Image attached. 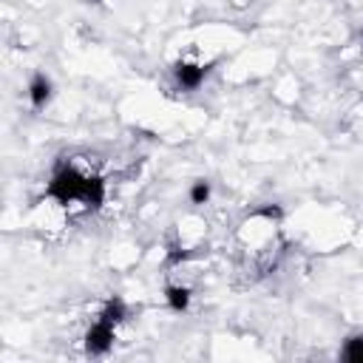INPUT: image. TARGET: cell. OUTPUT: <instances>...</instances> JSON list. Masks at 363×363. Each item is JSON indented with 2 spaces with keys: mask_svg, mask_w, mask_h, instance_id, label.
Returning <instances> with one entry per match:
<instances>
[{
  "mask_svg": "<svg viewBox=\"0 0 363 363\" xmlns=\"http://www.w3.org/2000/svg\"><path fill=\"white\" fill-rule=\"evenodd\" d=\"M82 184H85V173H79V170L71 167V164H62V167L51 176L48 187H45V196L54 199L60 207H65V204H71V201H79Z\"/></svg>",
  "mask_w": 363,
  "mask_h": 363,
  "instance_id": "cell-1",
  "label": "cell"
},
{
  "mask_svg": "<svg viewBox=\"0 0 363 363\" xmlns=\"http://www.w3.org/2000/svg\"><path fill=\"white\" fill-rule=\"evenodd\" d=\"M113 340H116L113 323H108V320L99 318V320L85 332V352H88V354H105V352L113 346Z\"/></svg>",
  "mask_w": 363,
  "mask_h": 363,
  "instance_id": "cell-2",
  "label": "cell"
},
{
  "mask_svg": "<svg viewBox=\"0 0 363 363\" xmlns=\"http://www.w3.org/2000/svg\"><path fill=\"white\" fill-rule=\"evenodd\" d=\"M204 74H207V68H204V65H196V62H176V65H173L176 82H179L182 88H187V91L199 88V85L204 82Z\"/></svg>",
  "mask_w": 363,
  "mask_h": 363,
  "instance_id": "cell-3",
  "label": "cell"
},
{
  "mask_svg": "<svg viewBox=\"0 0 363 363\" xmlns=\"http://www.w3.org/2000/svg\"><path fill=\"white\" fill-rule=\"evenodd\" d=\"M105 182L99 176H85V184H82V196L79 201L88 207V210H99L105 204Z\"/></svg>",
  "mask_w": 363,
  "mask_h": 363,
  "instance_id": "cell-4",
  "label": "cell"
},
{
  "mask_svg": "<svg viewBox=\"0 0 363 363\" xmlns=\"http://www.w3.org/2000/svg\"><path fill=\"white\" fill-rule=\"evenodd\" d=\"M48 99H51V79L45 74H34L31 82H28V102H31V108L40 111V108L48 105Z\"/></svg>",
  "mask_w": 363,
  "mask_h": 363,
  "instance_id": "cell-5",
  "label": "cell"
},
{
  "mask_svg": "<svg viewBox=\"0 0 363 363\" xmlns=\"http://www.w3.org/2000/svg\"><path fill=\"white\" fill-rule=\"evenodd\" d=\"M164 301L173 312H184L190 306V289L182 284H170V286H164Z\"/></svg>",
  "mask_w": 363,
  "mask_h": 363,
  "instance_id": "cell-6",
  "label": "cell"
},
{
  "mask_svg": "<svg viewBox=\"0 0 363 363\" xmlns=\"http://www.w3.org/2000/svg\"><path fill=\"white\" fill-rule=\"evenodd\" d=\"M125 315H128V306H125V301L119 298V295H111L108 301H105V306H102V312H99V318L102 320H108V323H119V320H125Z\"/></svg>",
  "mask_w": 363,
  "mask_h": 363,
  "instance_id": "cell-7",
  "label": "cell"
},
{
  "mask_svg": "<svg viewBox=\"0 0 363 363\" xmlns=\"http://www.w3.org/2000/svg\"><path fill=\"white\" fill-rule=\"evenodd\" d=\"M343 357L352 363H360L363 360V337H349L343 346Z\"/></svg>",
  "mask_w": 363,
  "mask_h": 363,
  "instance_id": "cell-8",
  "label": "cell"
},
{
  "mask_svg": "<svg viewBox=\"0 0 363 363\" xmlns=\"http://www.w3.org/2000/svg\"><path fill=\"white\" fill-rule=\"evenodd\" d=\"M207 199H210V182H204V179L193 182V187H190V201H193V204H204Z\"/></svg>",
  "mask_w": 363,
  "mask_h": 363,
  "instance_id": "cell-9",
  "label": "cell"
},
{
  "mask_svg": "<svg viewBox=\"0 0 363 363\" xmlns=\"http://www.w3.org/2000/svg\"><path fill=\"white\" fill-rule=\"evenodd\" d=\"M255 216H261V218H281L284 213H281V207H275V204L269 207V204H267V207H258Z\"/></svg>",
  "mask_w": 363,
  "mask_h": 363,
  "instance_id": "cell-10",
  "label": "cell"
},
{
  "mask_svg": "<svg viewBox=\"0 0 363 363\" xmlns=\"http://www.w3.org/2000/svg\"><path fill=\"white\" fill-rule=\"evenodd\" d=\"M184 258H187V252L179 250V247H173V250L167 252V261H170V264H179V261H184Z\"/></svg>",
  "mask_w": 363,
  "mask_h": 363,
  "instance_id": "cell-11",
  "label": "cell"
},
{
  "mask_svg": "<svg viewBox=\"0 0 363 363\" xmlns=\"http://www.w3.org/2000/svg\"><path fill=\"white\" fill-rule=\"evenodd\" d=\"M88 3H102V0H88Z\"/></svg>",
  "mask_w": 363,
  "mask_h": 363,
  "instance_id": "cell-12",
  "label": "cell"
}]
</instances>
